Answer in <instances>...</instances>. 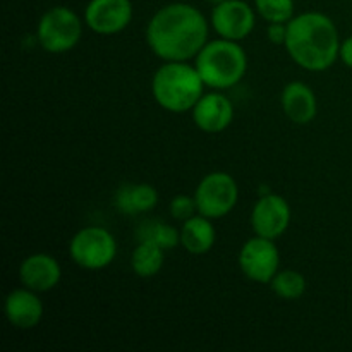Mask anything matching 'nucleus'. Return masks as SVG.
Listing matches in <instances>:
<instances>
[{"label": "nucleus", "instance_id": "f257e3e1", "mask_svg": "<svg viewBox=\"0 0 352 352\" xmlns=\"http://www.w3.org/2000/svg\"><path fill=\"white\" fill-rule=\"evenodd\" d=\"M208 21L198 7L174 2L148 21L146 43L164 62H189L208 43Z\"/></svg>", "mask_w": 352, "mask_h": 352}, {"label": "nucleus", "instance_id": "f03ea898", "mask_svg": "<svg viewBox=\"0 0 352 352\" xmlns=\"http://www.w3.org/2000/svg\"><path fill=\"white\" fill-rule=\"evenodd\" d=\"M340 36L336 23L322 12H302L287 23L285 50L299 67L322 72L339 58Z\"/></svg>", "mask_w": 352, "mask_h": 352}, {"label": "nucleus", "instance_id": "7ed1b4c3", "mask_svg": "<svg viewBox=\"0 0 352 352\" xmlns=\"http://www.w3.org/2000/svg\"><path fill=\"white\" fill-rule=\"evenodd\" d=\"M205 88L196 65L189 62H165L151 78L155 102L172 113L191 112Z\"/></svg>", "mask_w": 352, "mask_h": 352}, {"label": "nucleus", "instance_id": "20e7f679", "mask_svg": "<svg viewBox=\"0 0 352 352\" xmlns=\"http://www.w3.org/2000/svg\"><path fill=\"white\" fill-rule=\"evenodd\" d=\"M195 65L206 88L222 91L243 81L248 71V55L239 41L219 36L208 40L196 55Z\"/></svg>", "mask_w": 352, "mask_h": 352}, {"label": "nucleus", "instance_id": "39448f33", "mask_svg": "<svg viewBox=\"0 0 352 352\" xmlns=\"http://www.w3.org/2000/svg\"><path fill=\"white\" fill-rule=\"evenodd\" d=\"M82 21L65 6H55L40 17L36 26V40L48 54L71 52L81 41Z\"/></svg>", "mask_w": 352, "mask_h": 352}, {"label": "nucleus", "instance_id": "423d86ee", "mask_svg": "<svg viewBox=\"0 0 352 352\" xmlns=\"http://www.w3.org/2000/svg\"><path fill=\"white\" fill-rule=\"evenodd\" d=\"M69 254L78 267L85 270H103L117 256V241L103 227H85L72 236Z\"/></svg>", "mask_w": 352, "mask_h": 352}, {"label": "nucleus", "instance_id": "0eeeda50", "mask_svg": "<svg viewBox=\"0 0 352 352\" xmlns=\"http://www.w3.org/2000/svg\"><path fill=\"white\" fill-rule=\"evenodd\" d=\"M198 213L208 219H223L239 201V186L227 172H210L199 181L195 191Z\"/></svg>", "mask_w": 352, "mask_h": 352}, {"label": "nucleus", "instance_id": "6e6552de", "mask_svg": "<svg viewBox=\"0 0 352 352\" xmlns=\"http://www.w3.org/2000/svg\"><path fill=\"white\" fill-rule=\"evenodd\" d=\"M237 261L244 277L256 284H270L280 270V251L274 239L254 236L243 244Z\"/></svg>", "mask_w": 352, "mask_h": 352}, {"label": "nucleus", "instance_id": "1a4fd4ad", "mask_svg": "<svg viewBox=\"0 0 352 352\" xmlns=\"http://www.w3.org/2000/svg\"><path fill=\"white\" fill-rule=\"evenodd\" d=\"M292 212L287 199L275 192H265L251 210V229L254 236L277 241L287 232Z\"/></svg>", "mask_w": 352, "mask_h": 352}, {"label": "nucleus", "instance_id": "9d476101", "mask_svg": "<svg viewBox=\"0 0 352 352\" xmlns=\"http://www.w3.org/2000/svg\"><path fill=\"white\" fill-rule=\"evenodd\" d=\"M210 23L220 38L243 41L256 26V9L244 0H226L213 6Z\"/></svg>", "mask_w": 352, "mask_h": 352}, {"label": "nucleus", "instance_id": "9b49d317", "mask_svg": "<svg viewBox=\"0 0 352 352\" xmlns=\"http://www.w3.org/2000/svg\"><path fill=\"white\" fill-rule=\"evenodd\" d=\"M133 21L131 0H89L85 9V23L93 33L112 36L126 30Z\"/></svg>", "mask_w": 352, "mask_h": 352}, {"label": "nucleus", "instance_id": "f8f14e48", "mask_svg": "<svg viewBox=\"0 0 352 352\" xmlns=\"http://www.w3.org/2000/svg\"><path fill=\"white\" fill-rule=\"evenodd\" d=\"M192 122L199 131L208 134L223 133L234 120V105L223 93L217 91L203 93L191 110Z\"/></svg>", "mask_w": 352, "mask_h": 352}, {"label": "nucleus", "instance_id": "ddd939ff", "mask_svg": "<svg viewBox=\"0 0 352 352\" xmlns=\"http://www.w3.org/2000/svg\"><path fill=\"white\" fill-rule=\"evenodd\" d=\"M62 278L60 263L48 253L30 254L19 265V280L24 287L43 294L58 285Z\"/></svg>", "mask_w": 352, "mask_h": 352}, {"label": "nucleus", "instance_id": "4468645a", "mask_svg": "<svg viewBox=\"0 0 352 352\" xmlns=\"http://www.w3.org/2000/svg\"><path fill=\"white\" fill-rule=\"evenodd\" d=\"M6 318L14 329H36L43 320V301L28 287L14 289L6 298Z\"/></svg>", "mask_w": 352, "mask_h": 352}, {"label": "nucleus", "instance_id": "2eb2a0df", "mask_svg": "<svg viewBox=\"0 0 352 352\" xmlns=\"http://www.w3.org/2000/svg\"><path fill=\"white\" fill-rule=\"evenodd\" d=\"M280 105L285 117L299 126L313 122L318 113V100H316L315 91L311 86L302 81H292L284 86Z\"/></svg>", "mask_w": 352, "mask_h": 352}, {"label": "nucleus", "instance_id": "dca6fc26", "mask_svg": "<svg viewBox=\"0 0 352 352\" xmlns=\"http://www.w3.org/2000/svg\"><path fill=\"white\" fill-rule=\"evenodd\" d=\"M158 199L160 198L155 186L148 182H138V184L120 186L113 198V205L122 215L134 217L138 213H148L157 208Z\"/></svg>", "mask_w": 352, "mask_h": 352}, {"label": "nucleus", "instance_id": "f3484780", "mask_svg": "<svg viewBox=\"0 0 352 352\" xmlns=\"http://www.w3.org/2000/svg\"><path fill=\"white\" fill-rule=\"evenodd\" d=\"M217 232L213 227V220L196 213L189 220L182 222L181 227V246L189 254L201 256L212 251L215 246Z\"/></svg>", "mask_w": 352, "mask_h": 352}, {"label": "nucleus", "instance_id": "a211bd4d", "mask_svg": "<svg viewBox=\"0 0 352 352\" xmlns=\"http://www.w3.org/2000/svg\"><path fill=\"white\" fill-rule=\"evenodd\" d=\"M165 263V250L153 243H138L131 253V268L141 278H150L160 274Z\"/></svg>", "mask_w": 352, "mask_h": 352}, {"label": "nucleus", "instance_id": "6ab92c4d", "mask_svg": "<svg viewBox=\"0 0 352 352\" xmlns=\"http://www.w3.org/2000/svg\"><path fill=\"white\" fill-rule=\"evenodd\" d=\"M138 243H153L162 250H174L181 244V229L160 220H143L136 229Z\"/></svg>", "mask_w": 352, "mask_h": 352}, {"label": "nucleus", "instance_id": "aec40b11", "mask_svg": "<svg viewBox=\"0 0 352 352\" xmlns=\"http://www.w3.org/2000/svg\"><path fill=\"white\" fill-rule=\"evenodd\" d=\"M306 277L298 270H278L277 275L272 278L270 287L275 294L285 301H296V299L302 298L306 292Z\"/></svg>", "mask_w": 352, "mask_h": 352}, {"label": "nucleus", "instance_id": "412c9836", "mask_svg": "<svg viewBox=\"0 0 352 352\" xmlns=\"http://www.w3.org/2000/svg\"><path fill=\"white\" fill-rule=\"evenodd\" d=\"M254 9L267 23H289L294 17V0H254Z\"/></svg>", "mask_w": 352, "mask_h": 352}, {"label": "nucleus", "instance_id": "4be33fe9", "mask_svg": "<svg viewBox=\"0 0 352 352\" xmlns=\"http://www.w3.org/2000/svg\"><path fill=\"white\" fill-rule=\"evenodd\" d=\"M168 212H170L172 219L177 220V222H186L191 217H195L198 213V206H196L195 196L189 195H177L170 199V205H168Z\"/></svg>", "mask_w": 352, "mask_h": 352}, {"label": "nucleus", "instance_id": "5701e85b", "mask_svg": "<svg viewBox=\"0 0 352 352\" xmlns=\"http://www.w3.org/2000/svg\"><path fill=\"white\" fill-rule=\"evenodd\" d=\"M267 36L272 43L284 45L287 38V23H268Z\"/></svg>", "mask_w": 352, "mask_h": 352}, {"label": "nucleus", "instance_id": "b1692460", "mask_svg": "<svg viewBox=\"0 0 352 352\" xmlns=\"http://www.w3.org/2000/svg\"><path fill=\"white\" fill-rule=\"evenodd\" d=\"M339 58L347 65V67L352 69V36H347L346 40L340 43Z\"/></svg>", "mask_w": 352, "mask_h": 352}, {"label": "nucleus", "instance_id": "393cba45", "mask_svg": "<svg viewBox=\"0 0 352 352\" xmlns=\"http://www.w3.org/2000/svg\"><path fill=\"white\" fill-rule=\"evenodd\" d=\"M210 3H213V6H217V3H222V2H226V0H208Z\"/></svg>", "mask_w": 352, "mask_h": 352}]
</instances>
